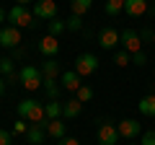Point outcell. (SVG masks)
<instances>
[{
    "label": "cell",
    "mask_w": 155,
    "mask_h": 145,
    "mask_svg": "<svg viewBox=\"0 0 155 145\" xmlns=\"http://www.w3.org/2000/svg\"><path fill=\"white\" fill-rule=\"evenodd\" d=\"M16 112H18V117H21V119H26V122H34V124L47 122L44 104H39V101H34V99H23L21 104L16 106Z\"/></svg>",
    "instance_id": "1"
},
{
    "label": "cell",
    "mask_w": 155,
    "mask_h": 145,
    "mask_svg": "<svg viewBox=\"0 0 155 145\" xmlns=\"http://www.w3.org/2000/svg\"><path fill=\"white\" fill-rule=\"evenodd\" d=\"M18 83H21L26 91H39L41 86H44V75H41V70H39V67L23 65L21 70H18Z\"/></svg>",
    "instance_id": "2"
},
{
    "label": "cell",
    "mask_w": 155,
    "mask_h": 145,
    "mask_svg": "<svg viewBox=\"0 0 155 145\" xmlns=\"http://www.w3.org/2000/svg\"><path fill=\"white\" fill-rule=\"evenodd\" d=\"M8 23L16 29H28L34 26V11H28L26 5H13L8 11Z\"/></svg>",
    "instance_id": "3"
},
{
    "label": "cell",
    "mask_w": 155,
    "mask_h": 145,
    "mask_svg": "<svg viewBox=\"0 0 155 145\" xmlns=\"http://www.w3.org/2000/svg\"><path fill=\"white\" fill-rule=\"evenodd\" d=\"M72 70L80 75V78H88V75H93L96 70H98V57L91 55V52H83V55L75 57V67Z\"/></svg>",
    "instance_id": "4"
},
{
    "label": "cell",
    "mask_w": 155,
    "mask_h": 145,
    "mask_svg": "<svg viewBox=\"0 0 155 145\" xmlns=\"http://www.w3.org/2000/svg\"><path fill=\"white\" fill-rule=\"evenodd\" d=\"M34 18H41V21H54L57 18V3L54 0H36L34 3Z\"/></svg>",
    "instance_id": "5"
},
{
    "label": "cell",
    "mask_w": 155,
    "mask_h": 145,
    "mask_svg": "<svg viewBox=\"0 0 155 145\" xmlns=\"http://www.w3.org/2000/svg\"><path fill=\"white\" fill-rule=\"evenodd\" d=\"M0 47H5V49H16V47H21V29L16 26H3L0 29Z\"/></svg>",
    "instance_id": "6"
},
{
    "label": "cell",
    "mask_w": 155,
    "mask_h": 145,
    "mask_svg": "<svg viewBox=\"0 0 155 145\" xmlns=\"http://www.w3.org/2000/svg\"><path fill=\"white\" fill-rule=\"evenodd\" d=\"M119 44H122L124 49L129 52V55L140 52V49H142V39H140V31H134V29H124L122 36H119Z\"/></svg>",
    "instance_id": "7"
},
{
    "label": "cell",
    "mask_w": 155,
    "mask_h": 145,
    "mask_svg": "<svg viewBox=\"0 0 155 145\" xmlns=\"http://www.w3.org/2000/svg\"><path fill=\"white\" fill-rule=\"evenodd\" d=\"M119 130H116V124H111V122H106V124H101L98 127V145H116L119 143Z\"/></svg>",
    "instance_id": "8"
},
{
    "label": "cell",
    "mask_w": 155,
    "mask_h": 145,
    "mask_svg": "<svg viewBox=\"0 0 155 145\" xmlns=\"http://www.w3.org/2000/svg\"><path fill=\"white\" fill-rule=\"evenodd\" d=\"M116 130H119V135H122L124 140H132V137H137V135H142V124H140L137 119H122V122L116 124Z\"/></svg>",
    "instance_id": "9"
},
{
    "label": "cell",
    "mask_w": 155,
    "mask_h": 145,
    "mask_svg": "<svg viewBox=\"0 0 155 145\" xmlns=\"http://www.w3.org/2000/svg\"><path fill=\"white\" fill-rule=\"evenodd\" d=\"M119 36H122V31H116V29H101V34H98V44H101V49H114L116 44H119Z\"/></svg>",
    "instance_id": "10"
},
{
    "label": "cell",
    "mask_w": 155,
    "mask_h": 145,
    "mask_svg": "<svg viewBox=\"0 0 155 145\" xmlns=\"http://www.w3.org/2000/svg\"><path fill=\"white\" fill-rule=\"evenodd\" d=\"M80 80H83V78H80L75 70H65V72L60 75V86H62V91H72V93H78V88L83 86Z\"/></svg>",
    "instance_id": "11"
},
{
    "label": "cell",
    "mask_w": 155,
    "mask_h": 145,
    "mask_svg": "<svg viewBox=\"0 0 155 145\" xmlns=\"http://www.w3.org/2000/svg\"><path fill=\"white\" fill-rule=\"evenodd\" d=\"M36 47H39V52H41L47 60H49V57H57V52H60V42H57V36H49V34H47L44 39H39Z\"/></svg>",
    "instance_id": "12"
},
{
    "label": "cell",
    "mask_w": 155,
    "mask_h": 145,
    "mask_svg": "<svg viewBox=\"0 0 155 145\" xmlns=\"http://www.w3.org/2000/svg\"><path fill=\"white\" fill-rule=\"evenodd\" d=\"M39 70H41V75H44V80H60V75H62V70H60V62H57L54 57L44 60Z\"/></svg>",
    "instance_id": "13"
},
{
    "label": "cell",
    "mask_w": 155,
    "mask_h": 145,
    "mask_svg": "<svg viewBox=\"0 0 155 145\" xmlns=\"http://www.w3.org/2000/svg\"><path fill=\"white\" fill-rule=\"evenodd\" d=\"M26 140L31 145H41L47 140V122H41V124H31L28 127V132H26Z\"/></svg>",
    "instance_id": "14"
},
{
    "label": "cell",
    "mask_w": 155,
    "mask_h": 145,
    "mask_svg": "<svg viewBox=\"0 0 155 145\" xmlns=\"http://www.w3.org/2000/svg\"><path fill=\"white\" fill-rule=\"evenodd\" d=\"M124 13L134 16V18L145 16L147 13V0H124Z\"/></svg>",
    "instance_id": "15"
},
{
    "label": "cell",
    "mask_w": 155,
    "mask_h": 145,
    "mask_svg": "<svg viewBox=\"0 0 155 145\" xmlns=\"http://www.w3.org/2000/svg\"><path fill=\"white\" fill-rule=\"evenodd\" d=\"M65 132H67L65 119H49V122H47V135H49V137L62 140V137H65Z\"/></svg>",
    "instance_id": "16"
},
{
    "label": "cell",
    "mask_w": 155,
    "mask_h": 145,
    "mask_svg": "<svg viewBox=\"0 0 155 145\" xmlns=\"http://www.w3.org/2000/svg\"><path fill=\"white\" fill-rule=\"evenodd\" d=\"M80 112H83V101L78 99H70L67 104H62V119H75L80 117Z\"/></svg>",
    "instance_id": "17"
},
{
    "label": "cell",
    "mask_w": 155,
    "mask_h": 145,
    "mask_svg": "<svg viewBox=\"0 0 155 145\" xmlns=\"http://www.w3.org/2000/svg\"><path fill=\"white\" fill-rule=\"evenodd\" d=\"M137 109H140V114H142V117H155V93L142 96V99H140V104H137Z\"/></svg>",
    "instance_id": "18"
},
{
    "label": "cell",
    "mask_w": 155,
    "mask_h": 145,
    "mask_svg": "<svg viewBox=\"0 0 155 145\" xmlns=\"http://www.w3.org/2000/svg\"><path fill=\"white\" fill-rule=\"evenodd\" d=\"M44 93H47V99L49 101H60V93H62V86H60V80H44Z\"/></svg>",
    "instance_id": "19"
},
{
    "label": "cell",
    "mask_w": 155,
    "mask_h": 145,
    "mask_svg": "<svg viewBox=\"0 0 155 145\" xmlns=\"http://www.w3.org/2000/svg\"><path fill=\"white\" fill-rule=\"evenodd\" d=\"M44 112H47V122L49 119H62V104L60 101H49V104H44Z\"/></svg>",
    "instance_id": "20"
},
{
    "label": "cell",
    "mask_w": 155,
    "mask_h": 145,
    "mask_svg": "<svg viewBox=\"0 0 155 145\" xmlns=\"http://www.w3.org/2000/svg\"><path fill=\"white\" fill-rule=\"evenodd\" d=\"M91 5H93V0H72L70 3V8H72L75 16H85V13L91 11Z\"/></svg>",
    "instance_id": "21"
},
{
    "label": "cell",
    "mask_w": 155,
    "mask_h": 145,
    "mask_svg": "<svg viewBox=\"0 0 155 145\" xmlns=\"http://www.w3.org/2000/svg\"><path fill=\"white\" fill-rule=\"evenodd\" d=\"M62 31H67V23L60 21V18H54V21L47 23V34H49V36H60Z\"/></svg>",
    "instance_id": "22"
},
{
    "label": "cell",
    "mask_w": 155,
    "mask_h": 145,
    "mask_svg": "<svg viewBox=\"0 0 155 145\" xmlns=\"http://www.w3.org/2000/svg\"><path fill=\"white\" fill-rule=\"evenodd\" d=\"M106 16H119L124 11V0H106Z\"/></svg>",
    "instance_id": "23"
},
{
    "label": "cell",
    "mask_w": 155,
    "mask_h": 145,
    "mask_svg": "<svg viewBox=\"0 0 155 145\" xmlns=\"http://www.w3.org/2000/svg\"><path fill=\"white\" fill-rule=\"evenodd\" d=\"M129 62H132V55H129L127 49H119V52L114 55V65H116V67H127Z\"/></svg>",
    "instance_id": "24"
},
{
    "label": "cell",
    "mask_w": 155,
    "mask_h": 145,
    "mask_svg": "<svg viewBox=\"0 0 155 145\" xmlns=\"http://www.w3.org/2000/svg\"><path fill=\"white\" fill-rule=\"evenodd\" d=\"M0 75L3 78H13V60L11 57H0Z\"/></svg>",
    "instance_id": "25"
},
{
    "label": "cell",
    "mask_w": 155,
    "mask_h": 145,
    "mask_svg": "<svg viewBox=\"0 0 155 145\" xmlns=\"http://www.w3.org/2000/svg\"><path fill=\"white\" fill-rule=\"evenodd\" d=\"M67 31H80L83 29V16H75V13H70V18H67Z\"/></svg>",
    "instance_id": "26"
},
{
    "label": "cell",
    "mask_w": 155,
    "mask_h": 145,
    "mask_svg": "<svg viewBox=\"0 0 155 145\" xmlns=\"http://www.w3.org/2000/svg\"><path fill=\"white\" fill-rule=\"evenodd\" d=\"M75 99L78 101H83V104H85V101H91V99H93V88H91V86H80V88H78V93H75Z\"/></svg>",
    "instance_id": "27"
},
{
    "label": "cell",
    "mask_w": 155,
    "mask_h": 145,
    "mask_svg": "<svg viewBox=\"0 0 155 145\" xmlns=\"http://www.w3.org/2000/svg\"><path fill=\"white\" fill-rule=\"evenodd\" d=\"M28 132V124H26V119H21L18 117L16 122H13V135H26Z\"/></svg>",
    "instance_id": "28"
},
{
    "label": "cell",
    "mask_w": 155,
    "mask_h": 145,
    "mask_svg": "<svg viewBox=\"0 0 155 145\" xmlns=\"http://www.w3.org/2000/svg\"><path fill=\"white\" fill-rule=\"evenodd\" d=\"M132 65H137V67H145V65H147V55H145L142 49H140V52H134V55H132Z\"/></svg>",
    "instance_id": "29"
},
{
    "label": "cell",
    "mask_w": 155,
    "mask_h": 145,
    "mask_svg": "<svg viewBox=\"0 0 155 145\" xmlns=\"http://www.w3.org/2000/svg\"><path fill=\"white\" fill-rule=\"evenodd\" d=\"M140 145H155V130H147V132H142V140H140Z\"/></svg>",
    "instance_id": "30"
},
{
    "label": "cell",
    "mask_w": 155,
    "mask_h": 145,
    "mask_svg": "<svg viewBox=\"0 0 155 145\" xmlns=\"http://www.w3.org/2000/svg\"><path fill=\"white\" fill-rule=\"evenodd\" d=\"M13 143V132L8 130H0V145H11Z\"/></svg>",
    "instance_id": "31"
},
{
    "label": "cell",
    "mask_w": 155,
    "mask_h": 145,
    "mask_svg": "<svg viewBox=\"0 0 155 145\" xmlns=\"http://www.w3.org/2000/svg\"><path fill=\"white\" fill-rule=\"evenodd\" d=\"M140 39L142 42H155V31L153 29H142V31H140Z\"/></svg>",
    "instance_id": "32"
},
{
    "label": "cell",
    "mask_w": 155,
    "mask_h": 145,
    "mask_svg": "<svg viewBox=\"0 0 155 145\" xmlns=\"http://www.w3.org/2000/svg\"><path fill=\"white\" fill-rule=\"evenodd\" d=\"M57 145H80V143H78L75 137H62V140H60Z\"/></svg>",
    "instance_id": "33"
},
{
    "label": "cell",
    "mask_w": 155,
    "mask_h": 145,
    "mask_svg": "<svg viewBox=\"0 0 155 145\" xmlns=\"http://www.w3.org/2000/svg\"><path fill=\"white\" fill-rule=\"evenodd\" d=\"M5 78H3V75H0V99H3V96H5Z\"/></svg>",
    "instance_id": "34"
},
{
    "label": "cell",
    "mask_w": 155,
    "mask_h": 145,
    "mask_svg": "<svg viewBox=\"0 0 155 145\" xmlns=\"http://www.w3.org/2000/svg\"><path fill=\"white\" fill-rule=\"evenodd\" d=\"M5 18H8V13H5V8H0V23H5Z\"/></svg>",
    "instance_id": "35"
},
{
    "label": "cell",
    "mask_w": 155,
    "mask_h": 145,
    "mask_svg": "<svg viewBox=\"0 0 155 145\" xmlns=\"http://www.w3.org/2000/svg\"><path fill=\"white\" fill-rule=\"evenodd\" d=\"M31 0H16V5H28Z\"/></svg>",
    "instance_id": "36"
},
{
    "label": "cell",
    "mask_w": 155,
    "mask_h": 145,
    "mask_svg": "<svg viewBox=\"0 0 155 145\" xmlns=\"http://www.w3.org/2000/svg\"><path fill=\"white\" fill-rule=\"evenodd\" d=\"M129 145H132V143H129Z\"/></svg>",
    "instance_id": "37"
},
{
    "label": "cell",
    "mask_w": 155,
    "mask_h": 145,
    "mask_svg": "<svg viewBox=\"0 0 155 145\" xmlns=\"http://www.w3.org/2000/svg\"><path fill=\"white\" fill-rule=\"evenodd\" d=\"M153 44H155V42H153Z\"/></svg>",
    "instance_id": "38"
}]
</instances>
